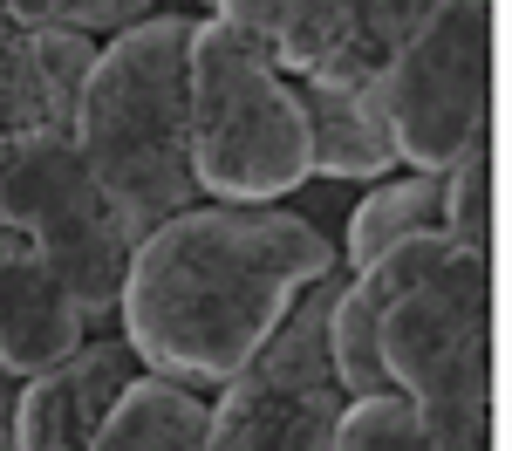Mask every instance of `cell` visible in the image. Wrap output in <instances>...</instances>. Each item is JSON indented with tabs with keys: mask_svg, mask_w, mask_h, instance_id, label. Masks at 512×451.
Listing matches in <instances>:
<instances>
[{
	"mask_svg": "<svg viewBox=\"0 0 512 451\" xmlns=\"http://www.w3.org/2000/svg\"><path fill=\"white\" fill-rule=\"evenodd\" d=\"M376 82L396 164L444 171L492 123V0H437Z\"/></svg>",
	"mask_w": 512,
	"mask_h": 451,
	"instance_id": "8992f818",
	"label": "cell"
},
{
	"mask_svg": "<svg viewBox=\"0 0 512 451\" xmlns=\"http://www.w3.org/2000/svg\"><path fill=\"white\" fill-rule=\"evenodd\" d=\"M437 171H403V178H376V185H362V199L342 212V233H335V253H342V274L355 267H369L383 246L410 240V233H431L437 226Z\"/></svg>",
	"mask_w": 512,
	"mask_h": 451,
	"instance_id": "7c38bea8",
	"label": "cell"
},
{
	"mask_svg": "<svg viewBox=\"0 0 512 451\" xmlns=\"http://www.w3.org/2000/svg\"><path fill=\"white\" fill-rule=\"evenodd\" d=\"M342 287V267L321 274L280 328L260 342V356L205 397V451H335L342 424V383L328 363V301Z\"/></svg>",
	"mask_w": 512,
	"mask_h": 451,
	"instance_id": "5b68a950",
	"label": "cell"
},
{
	"mask_svg": "<svg viewBox=\"0 0 512 451\" xmlns=\"http://www.w3.org/2000/svg\"><path fill=\"white\" fill-rule=\"evenodd\" d=\"M0 28H21V21H14V14H7V0H0Z\"/></svg>",
	"mask_w": 512,
	"mask_h": 451,
	"instance_id": "44dd1931",
	"label": "cell"
},
{
	"mask_svg": "<svg viewBox=\"0 0 512 451\" xmlns=\"http://www.w3.org/2000/svg\"><path fill=\"white\" fill-rule=\"evenodd\" d=\"M144 7H158V0H7V14L21 28H69L89 41L123 35L130 21H144Z\"/></svg>",
	"mask_w": 512,
	"mask_h": 451,
	"instance_id": "ac0fdd59",
	"label": "cell"
},
{
	"mask_svg": "<svg viewBox=\"0 0 512 451\" xmlns=\"http://www.w3.org/2000/svg\"><path fill=\"white\" fill-rule=\"evenodd\" d=\"M294 103L308 123V178L376 185L403 171L390 117H383V82H294Z\"/></svg>",
	"mask_w": 512,
	"mask_h": 451,
	"instance_id": "30bf717a",
	"label": "cell"
},
{
	"mask_svg": "<svg viewBox=\"0 0 512 451\" xmlns=\"http://www.w3.org/2000/svg\"><path fill=\"white\" fill-rule=\"evenodd\" d=\"M96 328L76 308V294L41 267V253L21 233H0V369L41 376L62 356H76Z\"/></svg>",
	"mask_w": 512,
	"mask_h": 451,
	"instance_id": "9c48e42d",
	"label": "cell"
},
{
	"mask_svg": "<svg viewBox=\"0 0 512 451\" xmlns=\"http://www.w3.org/2000/svg\"><path fill=\"white\" fill-rule=\"evenodd\" d=\"M192 7H219V0H192Z\"/></svg>",
	"mask_w": 512,
	"mask_h": 451,
	"instance_id": "7402d4cb",
	"label": "cell"
},
{
	"mask_svg": "<svg viewBox=\"0 0 512 451\" xmlns=\"http://www.w3.org/2000/svg\"><path fill=\"white\" fill-rule=\"evenodd\" d=\"M35 123H55V110H48V89H41L28 28H0V137L35 130Z\"/></svg>",
	"mask_w": 512,
	"mask_h": 451,
	"instance_id": "d6986e66",
	"label": "cell"
},
{
	"mask_svg": "<svg viewBox=\"0 0 512 451\" xmlns=\"http://www.w3.org/2000/svg\"><path fill=\"white\" fill-rule=\"evenodd\" d=\"M28 246L41 253V267L76 294V308L89 315L96 335L117 322L123 274H130V233L117 226V212L103 205V192L69 205V212H55V219H41L35 233H28Z\"/></svg>",
	"mask_w": 512,
	"mask_h": 451,
	"instance_id": "8fae6325",
	"label": "cell"
},
{
	"mask_svg": "<svg viewBox=\"0 0 512 451\" xmlns=\"http://www.w3.org/2000/svg\"><path fill=\"white\" fill-rule=\"evenodd\" d=\"M89 451H205V397L144 369L103 417Z\"/></svg>",
	"mask_w": 512,
	"mask_h": 451,
	"instance_id": "4fadbf2b",
	"label": "cell"
},
{
	"mask_svg": "<svg viewBox=\"0 0 512 451\" xmlns=\"http://www.w3.org/2000/svg\"><path fill=\"white\" fill-rule=\"evenodd\" d=\"M335 451H431L410 404L383 390V397H349L342 404V424H335Z\"/></svg>",
	"mask_w": 512,
	"mask_h": 451,
	"instance_id": "2e32d148",
	"label": "cell"
},
{
	"mask_svg": "<svg viewBox=\"0 0 512 451\" xmlns=\"http://www.w3.org/2000/svg\"><path fill=\"white\" fill-rule=\"evenodd\" d=\"M376 356L431 451H492V274H485V253L451 246L437 274L403 287L376 322Z\"/></svg>",
	"mask_w": 512,
	"mask_h": 451,
	"instance_id": "277c9868",
	"label": "cell"
},
{
	"mask_svg": "<svg viewBox=\"0 0 512 451\" xmlns=\"http://www.w3.org/2000/svg\"><path fill=\"white\" fill-rule=\"evenodd\" d=\"M28 48H35V69H41V89H48L55 123H76L82 82H89V62H96V41L69 35V28H28Z\"/></svg>",
	"mask_w": 512,
	"mask_h": 451,
	"instance_id": "e0dca14e",
	"label": "cell"
},
{
	"mask_svg": "<svg viewBox=\"0 0 512 451\" xmlns=\"http://www.w3.org/2000/svg\"><path fill=\"white\" fill-rule=\"evenodd\" d=\"M376 322H383V301L355 274H342L335 301H328V363H335L342 397H383L390 390L383 356H376Z\"/></svg>",
	"mask_w": 512,
	"mask_h": 451,
	"instance_id": "5bb4252c",
	"label": "cell"
},
{
	"mask_svg": "<svg viewBox=\"0 0 512 451\" xmlns=\"http://www.w3.org/2000/svg\"><path fill=\"white\" fill-rule=\"evenodd\" d=\"M185 41L192 14H144L123 35L96 41V62L76 103V151L117 212L130 246L198 205L192 103H185Z\"/></svg>",
	"mask_w": 512,
	"mask_h": 451,
	"instance_id": "7a4b0ae2",
	"label": "cell"
},
{
	"mask_svg": "<svg viewBox=\"0 0 512 451\" xmlns=\"http://www.w3.org/2000/svg\"><path fill=\"white\" fill-rule=\"evenodd\" d=\"M14 397H21V376L0 369V451H14Z\"/></svg>",
	"mask_w": 512,
	"mask_h": 451,
	"instance_id": "ffe728a7",
	"label": "cell"
},
{
	"mask_svg": "<svg viewBox=\"0 0 512 451\" xmlns=\"http://www.w3.org/2000/svg\"><path fill=\"white\" fill-rule=\"evenodd\" d=\"M431 7L437 0H219L212 14L287 82H376Z\"/></svg>",
	"mask_w": 512,
	"mask_h": 451,
	"instance_id": "52a82bcc",
	"label": "cell"
},
{
	"mask_svg": "<svg viewBox=\"0 0 512 451\" xmlns=\"http://www.w3.org/2000/svg\"><path fill=\"white\" fill-rule=\"evenodd\" d=\"M185 103H192V171L205 199L280 205L308 185V123L294 82L219 14H192Z\"/></svg>",
	"mask_w": 512,
	"mask_h": 451,
	"instance_id": "3957f363",
	"label": "cell"
},
{
	"mask_svg": "<svg viewBox=\"0 0 512 451\" xmlns=\"http://www.w3.org/2000/svg\"><path fill=\"white\" fill-rule=\"evenodd\" d=\"M144 376L123 335H89L76 356L41 376H21L14 397V451H89L117 397Z\"/></svg>",
	"mask_w": 512,
	"mask_h": 451,
	"instance_id": "ba28073f",
	"label": "cell"
},
{
	"mask_svg": "<svg viewBox=\"0 0 512 451\" xmlns=\"http://www.w3.org/2000/svg\"><path fill=\"white\" fill-rule=\"evenodd\" d=\"M437 192H444L437 233L451 246H465V253H485V240H492V151H485V137L465 144L437 171Z\"/></svg>",
	"mask_w": 512,
	"mask_h": 451,
	"instance_id": "9a60e30c",
	"label": "cell"
},
{
	"mask_svg": "<svg viewBox=\"0 0 512 451\" xmlns=\"http://www.w3.org/2000/svg\"><path fill=\"white\" fill-rule=\"evenodd\" d=\"M335 267H342L335 240H321L287 205L198 199L130 246L117 335L151 376L212 397L260 356L280 315Z\"/></svg>",
	"mask_w": 512,
	"mask_h": 451,
	"instance_id": "6da1fadb",
	"label": "cell"
}]
</instances>
